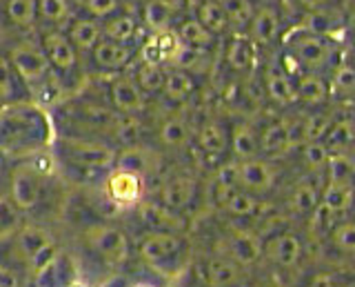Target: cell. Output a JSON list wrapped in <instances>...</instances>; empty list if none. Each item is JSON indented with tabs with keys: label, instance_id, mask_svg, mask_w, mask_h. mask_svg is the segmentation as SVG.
<instances>
[{
	"label": "cell",
	"instance_id": "cell-17",
	"mask_svg": "<svg viewBox=\"0 0 355 287\" xmlns=\"http://www.w3.org/2000/svg\"><path fill=\"white\" fill-rule=\"evenodd\" d=\"M227 259L238 263L240 268H249L260 259V240L251 231H233L227 238Z\"/></svg>",
	"mask_w": 355,
	"mask_h": 287
},
{
	"label": "cell",
	"instance_id": "cell-43",
	"mask_svg": "<svg viewBox=\"0 0 355 287\" xmlns=\"http://www.w3.org/2000/svg\"><path fill=\"white\" fill-rule=\"evenodd\" d=\"M222 9L229 18V25L236 27H249L255 16V7L251 0H220Z\"/></svg>",
	"mask_w": 355,
	"mask_h": 287
},
{
	"label": "cell",
	"instance_id": "cell-25",
	"mask_svg": "<svg viewBox=\"0 0 355 287\" xmlns=\"http://www.w3.org/2000/svg\"><path fill=\"white\" fill-rule=\"evenodd\" d=\"M198 145L209 156H222L229 147V134L218 120H207L198 131Z\"/></svg>",
	"mask_w": 355,
	"mask_h": 287
},
{
	"label": "cell",
	"instance_id": "cell-35",
	"mask_svg": "<svg viewBox=\"0 0 355 287\" xmlns=\"http://www.w3.org/2000/svg\"><path fill=\"white\" fill-rule=\"evenodd\" d=\"M353 198H355V192L351 185H333L329 183L324 194H322V203L329 212L333 214H340V212H347L353 205Z\"/></svg>",
	"mask_w": 355,
	"mask_h": 287
},
{
	"label": "cell",
	"instance_id": "cell-54",
	"mask_svg": "<svg viewBox=\"0 0 355 287\" xmlns=\"http://www.w3.org/2000/svg\"><path fill=\"white\" fill-rule=\"evenodd\" d=\"M309 287H336V279L331 272H318Z\"/></svg>",
	"mask_w": 355,
	"mask_h": 287
},
{
	"label": "cell",
	"instance_id": "cell-58",
	"mask_svg": "<svg viewBox=\"0 0 355 287\" xmlns=\"http://www.w3.org/2000/svg\"><path fill=\"white\" fill-rule=\"evenodd\" d=\"M258 287H284L282 283H275V281H269V283H260Z\"/></svg>",
	"mask_w": 355,
	"mask_h": 287
},
{
	"label": "cell",
	"instance_id": "cell-27",
	"mask_svg": "<svg viewBox=\"0 0 355 287\" xmlns=\"http://www.w3.org/2000/svg\"><path fill=\"white\" fill-rule=\"evenodd\" d=\"M136 34H138V23L129 14H116L103 25V38L120 42V45H131Z\"/></svg>",
	"mask_w": 355,
	"mask_h": 287
},
{
	"label": "cell",
	"instance_id": "cell-6",
	"mask_svg": "<svg viewBox=\"0 0 355 287\" xmlns=\"http://www.w3.org/2000/svg\"><path fill=\"white\" fill-rule=\"evenodd\" d=\"M42 198V176L29 165H18L9 176V201L18 212H31L40 205Z\"/></svg>",
	"mask_w": 355,
	"mask_h": 287
},
{
	"label": "cell",
	"instance_id": "cell-30",
	"mask_svg": "<svg viewBox=\"0 0 355 287\" xmlns=\"http://www.w3.org/2000/svg\"><path fill=\"white\" fill-rule=\"evenodd\" d=\"M225 58H227L231 69H236V72H249L253 67V60H255V51H253L251 38H244V36L231 38L229 45H227Z\"/></svg>",
	"mask_w": 355,
	"mask_h": 287
},
{
	"label": "cell",
	"instance_id": "cell-11",
	"mask_svg": "<svg viewBox=\"0 0 355 287\" xmlns=\"http://www.w3.org/2000/svg\"><path fill=\"white\" fill-rule=\"evenodd\" d=\"M40 47L55 74H71L78 67V49L62 31H47L40 40Z\"/></svg>",
	"mask_w": 355,
	"mask_h": 287
},
{
	"label": "cell",
	"instance_id": "cell-20",
	"mask_svg": "<svg viewBox=\"0 0 355 287\" xmlns=\"http://www.w3.org/2000/svg\"><path fill=\"white\" fill-rule=\"evenodd\" d=\"M29 101V90L18 79L7 56H0V107Z\"/></svg>",
	"mask_w": 355,
	"mask_h": 287
},
{
	"label": "cell",
	"instance_id": "cell-5",
	"mask_svg": "<svg viewBox=\"0 0 355 287\" xmlns=\"http://www.w3.org/2000/svg\"><path fill=\"white\" fill-rule=\"evenodd\" d=\"M87 247L96 252L100 259L109 265H122L129 261V236L125 234V229H120L116 225L109 223H96L89 225L83 234Z\"/></svg>",
	"mask_w": 355,
	"mask_h": 287
},
{
	"label": "cell",
	"instance_id": "cell-51",
	"mask_svg": "<svg viewBox=\"0 0 355 287\" xmlns=\"http://www.w3.org/2000/svg\"><path fill=\"white\" fill-rule=\"evenodd\" d=\"M329 158H331V154H329L327 145L322 140L306 142V145H304V161H306L309 167H313V170L324 167V165L329 163Z\"/></svg>",
	"mask_w": 355,
	"mask_h": 287
},
{
	"label": "cell",
	"instance_id": "cell-46",
	"mask_svg": "<svg viewBox=\"0 0 355 287\" xmlns=\"http://www.w3.org/2000/svg\"><path fill=\"white\" fill-rule=\"evenodd\" d=\"M38 16L47 23H62L69 18V3L67 0H38Z\"/></svg>",
	"mask_w": 355,
	"mask_h": 287
},
{
	"label": "cell",
	"instance_id": "cell-47",
	"mask_svg": "<svg viewBox=\"0 0 355 287\" xmlns=\"http://www.w3.org/2000/svg\"><path fill=\"white\" fill-rule=\"evenodd\" d=\"M331 116L329 114H311L309 118H304V131H306V142H318L322 140L331 129Z\"/></svg>",
	"mask_w": 355,
	"mask_h": 287
},
{
	"label": "cell",
	"instance_id": "cell-50",
	"mask_svg": "<svg viewBox=\"0 0 355 287\" xmlns=\"http://www.w3.org/2000/svg\"><path fill=\"white\" fill-rule=\"evenodd\" d=\"M349 140H351V125L349 123H336V125H331L329 134L324 136V145L329 151L342 149V147L349 145Z\"/></svg>",
	"mask_w": 355,
	"mask_h": 287
},
{
	"label": "cell",
	"instance_id": "cell-24",
	"mask_svg": "<svg viewBox=\"0 0 355 287\" xmlns=\"http://www.w3.org/2000/svg\"><path fill=\"white\" fill-rule=\"evenodd\" d=\"M69 40L78 51H94V47L103 40V25L94 18H78L69 27Z\"/></svg>",
	"mask_w": 355,
	"mask_h": 287
},
{
	"label": "cell",
	"instance_id": "cell-55",
	"mask_svg": "<svg viewBox=\"0 0 355 287\" xmlns=\"http://www.w3.org/2000/svg\"><path fill=\"white\" fill-rule=\"evenodd\" d=\"M155 3H160L164 9H169L173 16L184 12V7H187V0H155Z\"/></svg>",
	"mask_w": 355,
	"mask_h": 287
},
{
	"label": "cell",
	"instance_id": "cell-60",
	"mask_svg": "<svg viewBox=\"0 0 355 287\" xmlns=\"http://www.w3.org/2000/svg\"><path fill=\"white\" fill-rule=\"evenodd\" d=\"M344 287H355V281H351V283H347V285H344Z\"/></svg>",
	"mask_w": 355,
	"mask_h": 287
},
{
	"label": "cell",
	"instance_id": "cell-53",
	"mask_svg": "<svg viewBox=\"0 0 355 287\" xmlns=\"http://www.w3.org/2000/svg\"><path fill=\"white\" fill-rule=\"evenodd\" d=\"M286 134H288V147L302 145V142H306L304 120H293L291 125H286Z\"/></svg>",
	"mask_w": 355,
	"mask_h": 287
},
{
	"label": "cell",
	"instance_id": "cell-33",
	"mask_svg": "<svg viewBox=\"0 0 355 287\" xmlns=\"http://www.w3.org/2000/svg\"><path fill=\"white\" fill-rule=\"evenodd\" d=\"M340 25H342V16L336 9L324 7V9H318V12H309L302 29L315 36H327V34H333Z\"/></svg>",
	"mask_w": 355,
	"mask_h": 287
},
{
	"label": "cell",
	"instance_id": "cell-1",
	"mask_svg": "<svg viewBox=\"0 0 355 287\" xmlns=\"http://www.w3.org/2000/svg\"><path fill=\"white\" fill-rule=\"evenodd\" d=\"M55 142V129L42 105L25 101L0 107V154L31 158Z\"/></svg>",
	"mask_w": 355,
	"mask_h": 287
},
{
	"label": "cell",
	"instance_id": "cell-42",
	"mask_svg": "<svg viewBox=\"0 0 355 287\" xmlns=\"http://www.w3.org/2000/svg\"><path fill=\"white\" fill-rule=\"evenodd\" d=\"M260 149L266 154H282L288 149V134H286V123H271L264 127L260 136Z\"/></svg>",
	"mask_w": 355,
	"mask_h": 287
},
{
	"label": "cell",
	"instance_id": "cell-23",
	"mask_svg": "<svg viewBox=\"0 0 355 287\" xmlns=\"http://www.w3.org/2000/svg\"><path fill=\"white\" fill-rule=\"evenodd\" d=\"M116 170H125L131 174H138L144 179V174L151 172L155 167V156L147 149V147H140V145H133V147H122L116 154Z\"/></svg>",
	"mask_w": 355,
	"mask_h": 287
},
{
	"label": "cell",
	"instance_id": "cell-56",
	"mask_svg": "<svg viewBox=\"0 0 355 287\" xmlns=\"http://www.w3.org/2000/svg\"><path fill=\"white\" fill-rule=\"evenodd\" d=\"M0 287H18V279L14 272L0 268Z\"/></svg>",
	"mask_w": 355,
	"mask_h": 287
},
{
	"label": "cell",
	"instance_id": "cell-38",
	"mask_svg": "<svg viewBox=\"0 0 355 287\" xmlns=\"http://www.w3.org/2000/svg\"><path fill=\"white\" fill-rule=\"evenodd\" d=\"M164 79H166V72L162 67H158V65H144V63L136 69V76H133V81L138 83V87L144 94L162 92Z\"/></svg>",
	"mask_w": 355,
	"mask_h": 287
},
{
	"label": "cell",
	"instance_id": "cell-49",
	"mask_svg": "<svg viewBox=\"0 0 355 287\" xmlns=\"http://www.w3.org/2000/svg\"><path fill=\"white\" fill-rule=\"evenodd\" d=\"M333 245L347 254H355V223H342L333 229Z\"/></svg>",
	"mask_w": 355,
	"mask_h": 287
},
{
	"label": "cell",
	"instance_id": "cell-34",
	"mask_svg": "<svg viewBox=\"0 0 355 287\" xmlns=\"http://www.w3.org/2000/svg\"><path fill=\"white\" fill-rule=\"evenodd\" d=\"M5 14L9 23L18 29H29L36 23L38 14V0H7L5 3Z\"/></svg>",
	"mask_w": 355,
	"mask_h": 287
},
{
	"label": "cell",
	"instance_id": "cell-10",
	"mask_svg": "<svg viewBox=\"0 0 355 287\" xmlns=\"http://www.w3.org/2000/svg\"><path fill=\"white\" fill-rule=\"evenodd\" d=\"M138 218L149 231H171V234H182L187 229V220L180 212L164 207L158 201H140L138 203Z\"/></svg>",
	"mask_w": 355,
	"mask_h": 287
},
{
	"label": "cell",
	"instance_id": "cell-41",
	"mask_svg": "<svg viewBox=\"0 0 355 287\" xmlns=\"http://www.w3.org/2000/svg\"><path fill=\"white\" fill-rule=\"evenodd\" d=\"M111 134H114V138L120 142L122 147L138 145L140 134H142V125H140L138 116H120L118 123L114 125V129H111Z\"/></svg>",
	"mask_w": 355,
	"mask_h": 287
},
{
	"label": "cell",
	"instance_id": "cell-8",
	"mask_svg": "<svg viewBox=\"0 0 355 287\" xmlns=\"http://www.w3.org/2000/svg\"><path fill=\"white\" fill-rule=\"evenodd\" d=\"M184 247V238L180 234H171V231H149L144 234L138 254L144 263L149 265H160L166 261H173Z\"/></svg>",
	"mask_w": 355,
	"mask_h": 287
},
{
	"label": "cell",
	"instance_id": "cell-48",
	"mask_svg": "<svg viewBox=\"0 0 355 287\" xmlns=\"http://www.w3.org/2000/svg\"><path fill=\"white\" fill-rule=\"evenodd\" d=\"M120 3L118 0H83V9L87 12L89 18L94 20H109L111 16L118 14Z\"/></svg>",
	"mask_w": 355,
	"mask_h": 287
},
{
	"label": "cell",
	"instance_id": "cell-31",
	"mask_svg": "<svg viewBox=\"0 0 355 287\" xmlns=\"http://www.w3.org/2000/svg\"><path fill=\"white\" fill-rule=\"evenodd\" d=\"M175 34H178V38H180L182 45L200 49V51L211 47V45H214V40H216V36L211 34L209 29H205L202 25L198 23V18H187V20H182Z\"/></svg>",
	"mask_w": 355,
	"mask_h": 287
},
{
	"label": "cell",
	"instance_id": "cell-18",
	"mask_svg": "<svg viewBox=\"0 0 355 287\" xmlns=\"http://www.w3.org/2000/svg\"><path fill=\"white\" fill-rule=\"evenodd\" d=\"M249 31L251 42H255V45H271L277 31H280V14H277V9L271 5H264L262 9H258L249 25Z\"/></svg>",
	"mask_w": 355,
	"mask_h": 287
},
{
	"label": "cell",
	"instance_id": "cell-36",
	"mask_svg": "<svg viewBox=\"0 0 355 287\" xmlns=\"http://www.w3.org/2000/svg\"><path fill=\"white\" fill-rule=\"evenodd\" d=\"M327 83L324 79H320L318 74H304L297 79V85H295V96L300 98V101L304 103H322L327 98Z\"/></svg>",
	"mask_w": 355,
	"mask_h": 287
},
{
	"label": "cell",
	"instance_id": "cell-45",
	"mask_svg": "<svg viewBox=\"0 0 355 287\" xmlns=\"http://www.w3.org/2000/svg\"><path fill=\"white\" fill-rule=\"evenodd\" d=\"M225 209L231 214V216H238V218H247V216H253V214H258V209H260V201L255 198L253 194L249 192H242L238 190L236 194H233Z\"/></svg>",
	"mask_w": 355,
	"mask_h": 287
},
{
	"label": "cell",
	"instance_id": "cell-28",
	"mask_svg": "<svg viewBox=\"0 0 355 287\" xmlns=\"http://www.w3.org/2000/svg\"><path fill=\"white\" fill-rule=\"evenodd\" d=\"M231 149L233 154L242 161H251L255 154L260 149V138L255 136V131L251 125L247 123H238L233 125V131H231Z\"/></svg>",
	"mask_w": 355,
	"mask_h": 287
},
{
	"label": "cell",
	"instance_id": "cell-29",
	"mask_svg": "<svg viewBox=\"0 0 355 287\" xmlns=\"http://www.w3.org/2000/svg\"><path fill=\"white\" fill-rule=\"evenodd\" d=\"M193 90H196L193 76L189 72H182V69H173V72L166 74L162 94H164L166 101H171V103H184L187 98L193 94Z\"/></svg>",
	"mask_w": 355,
	"mask_h": 287
},
{
	"label": "cell",
	"instance_id": "cell-22",
	"mask_svg": "<svg viewBox=\"0 0 355 287\" xmlns=\"http://www.w3.org/2000/svg\"><path fill=\"white\" fill-rule=\"evenodd\" d=\"M36 287H71L73 285V261L60 249L51 265L36 281Z\"/></svg>",
	"mask_w": 355,
	"mask_h": 287
},
{
	"label": "cell",
	"instance_id": "cell-21",
	"mask_svg": "<svg viewBox=\"0 0 355 287\" xmlns=\"http://www.w3.org/2000/svg\"><path fill=\"white\" fill-rule=\"evenodd\" d=\"M205 281L209 287H236L240 281V265L227 256H211L205 265Z\"/></svg>",
	"mask_w": 355,
	"mask_h": 287
},
{
	"label": "cell",
	"instance_id": "cell-9",
	"mask_svg": "<svg viewBox=\"0 0 355 287\" xmlns=\"http://www.w3.org/2000/svg\"><path fill=\"white\" fill-rule=\"evenodd\" d=\"M109 98L111 105H114V112L120 116H138L147 105V94L140 90L133 76H118V79L111 81Z\"/></svg>",
	"mask_w": 355,
	"mask_h": 287
},
{
	"label": "cell",
	"instance_id": "cell-13",
	"mask_svg": "<svg viewBox=\"0 0 355 287\" xmlns=\"http://www.w3.org/2000/svg\"><path fill=\"white\" fill-rule=\"evenodd\" d=\"M236 183L242 192L249 194H264L269 192L273 183H275V172L269 163L251 158V161H242L238 163V174H236Z\"/></svg>",
	"mask_w": 355,
	"mask_h": 287
},
{
	"label": "cell",
	"instance_id": "cell-37",
	"mask_svg": "<svg viewBox=\"0 0 355 287\" xmlns=\"http://www.w3.org/2000/svg\"><path fill=\"white\" fill-rule=\"evenodd\" d=\"M173 18L175 16L169 12V9H164L160 3H155V0H147V3H144L142 20H144V25H147L153 31V34H162V31H169Z\"/></svg>",
	"mask_w": 355,
	"mask_h": 287
},
{
	"label": "cell",
	"instance_id": "cell-40",
	"mask_svg": "<svg viewBox=\"0 0 355 287\" xmlns=\"http://www.w3.org/2000/svg\"><path fill=\"white\" fill-rule=\"evenodd\" d=\"M288 205H291V209L297 214H313L315 207L320 205V194L311 183H300L293 190Z\"/></svg>",
	"mask_w": 355,
	"mask_h": 287
},
{
	"label": "cell",
	"instance_id": "cell-12",
	"mask_svg": "<svg viewBox=\"0 0 355 287\" xmlns=\"http://www.w3.org/2000/svg\"><path fill=\"white\" fill-rule=\"evenodd\" d=\"M293 58L302 65L306 69H320L331 60L333 56V49H331V42L324 36H315V34H309V31H302V36H297L293 40Z\"/></svg>",
	"mask_w": 355,
	"mask_h": 287
},
{
	"label": "cell",
	"instance_id": "cell-14",
	"mask_svg": "<svg viewBox=\"0 0 355 287\" xmlns=\"http://www.w3.org/2000/svg\"><path fill=\"white\" fill-rule=\"evenodd\" d=\"M69 114L76 123H80L83 127L89 129H105L111 131L114 125L118 123L120 114H116L111 107L98 105V103H89V101H80V103H69Z\"/></svg>",
	"mask_w": 355,
	"mask_h": 287
},
{
	"label": "cell",
	"instance_id": "cell-52",
	"mask_svg": "<svg viewBox=\"0 0 355 287\" xmlns=\"http://www.w3.org/2000/svg\"><path fill=\"white\" fill-rule=\"evenodd\" d=\"M333 85H336L338 90L344 94L355 90V69L351 67V65H342V67L336 69V74H333Z\"/></svg>",
	"mask_w": 355,
	"mask_h": 287
},
{
	"label": "cell",
	"instance_id": "cell-26",
	"mask_svg": "<svg viewBox=\"0 0 355 287\" xmlns=\"http://www.w3.org/2000/svg\"><path fill=\"white\" fill-rule=\"evenodd\" d=\"M264 85H266V94H269L275 103L291 105L293 101H297L291 79H288V74L282 67H277V65H273V67H269V72H266Z\"/></svg>",
	"mask_w": 355,
	"mask_h": 287
},
{
	"label": "cell",
	"instance_id": "cell-3",
	"mask_svg": "<svg viewBox=\"0 0 355 287\" xmlns=\"http://www.w3.org/2000/svg\"><path fill=\"white\" fill-rule=\"evenodd\" d=\"M58 147L60 156L73 165V167L89 170V172H100V170H114L116 165V149L105 145V142L89 140V138H69L62 136L53 142Z\"/></svg>",
	"mask_w": 355,
	"mask_h": 287
},
{
	"label": "cell",
	"instance_id": "cell-57",
	"mask_svg": "<svg viewBox=\"0 0 355 287\" xmlns=\"http://www.w3.org/2000/svg\"><path fill=\"white\" fill-rule=\"evenodd\" d=\"M297 5H302L309 12H318V9H324L329 0H295Z\"/></svg>",
	"mask_w": 355,
	"mask_h": 287
},
{
	"label": "cell",
	"instance_id": "cell-4",
	"mask_svg": "<svg viewBox=\"0 0 355 287\" xmlns=\"http://www.w3.org/2000/svg\"><path fill=\"white\" fill-rule=\"evenodd\" d=\"M5 56L11 63L14 72L18 74V79L25 83L29 94H36L40 87L55 74L51 69L47 56H44L42 47L33 45V42H27V40L16 42V45L9 47Z\"/></svg>",
	"mask_w": 355,
	"mask_h": 287
},
{
	"label": "cell",
	"instance_id": "cell-32",
	"mask_svg": "<svg viewBox=\"0 0 355 287\" xmlns=\"http://www.w3.org/2000/svg\"><path fill=\"white\" fill-rule=\"evenodd\" d=\"M198 23L205 29H209L214 36L229 29V18L225 14V9H222L220 0H202L198 5Z\"/></svg>",
	"mask_w": 355,
	"mask_h": 287
},
{
	"label": "cell",
	"instance_id": "cell-2",
	"mask_svg": "<svg viewBox=\"0 0 355 287\" xmlns=\"http://www.w3.org/2000/svg\"><path fill=\"white\" fill-rule=\"evenodd\" d=\"M11 249H14V256L27 268L33 281L49 268L55 254L60 252L51 231L36 223H27L16 229L14 240H11Z\"/></svg>",
	"mask_w": 355,
	"mask_h": 287
},
{
	"label": "cell",
	"instance_id": "cell-19",
	"mask_svg": "<svg viewBox=\"0 0 355 287\" xmlns=\"http://www.w3.org/2000/svg\"><path fill=\"white\" fill-rule=\"evenodd\" d=\"M300 256H302V240H300L295 234H291V231L277 234L269 243V259L284 270L295 268Z\"/></svg>",
	"mask_w": 355,
	"mask_h": 287
},
{
	"label": "cell",
	"instance_id": "cell-44",
	"mask_svg": "<svg viewBox=\"0 0 355 287\" xmlns=\"http://www.w3.org/2000/svg\"><path fill=\"white\" fill-rule=\"evenodd\" d=\"M160 140L162 145L166 147H182L184 142L189 140V127L182 118L178 116H171L166 118L162 127H160Z\"/></svg>",
	"mask_w": 355,
	"mask_h": 287
},
{
	"label": "cell",
	"instance_id": "cell-16",
	"mask_svg": "<svg viewBox=\"0 0 355 287\" xmlns=\"http://www.w3.org/2000/svg\"><path fill=\"white\" fill-rule=\"evenodd\" d=\"M198 192V183L191 176H175V179L166 181L160 192V203L164 207L173 209V212H182L193 203Z\"/></svg>",
	"mask_w": 355,
	"mask_h": 287
},
{
	"label": "cell",
	"instance_id": "cell-15",
	"mask_svg": "<svg viewBox=\"0 0 355 287\" xmlns=\"http://www.w3.org/2000/svg\"><path fill=\"white\" fill-rule=\"evenodd\" d=\"M133 54H136V49H133L131 45H120V42L103 38L94 47L92 58H94L98 69H103V72H120V69H125L127 65L131 63Z\"/></svg>",
	"mask_w": 355,
	"mask_h": 287
},
{
	"label": "cell",
	"instance_id": "cell-7",
	"mask_svg": "<svg viewBox=\"0 0 355 287\" xmlns=\"http://www.w3.org/2000/svg\"><path fill=\"white\" fill-rule=\"evenodd\" d=\"M105 192L111 203L120 207H138L144 194V179L125 170H111L105 181Z\"/></svg>",
	"mask_w": 355,
	"mask_h": 287
},
{
	"label": "cell",
	"instance_id": "cell-59",
	"mask_svg": "<svg viewBox=\"0 0 355 287\" xmlns=\"http://www.w3.org/2000/svg\"><path fill=\"white\" fill-rule=\"evenodd\" d=\"M131 287H155V285H151V283H133Z\"/></svg>",
	"mask_w": 355,
	"mask_h": 287
},
{
	"label": "cell",
	"instance_id": "cell-39",
	"mask_svg": "<svg viewBox=\"0 0 355 287\" xmlns=\"http://www.w3.org/2000/svg\"><path fill=\"white\" fill-rule=\"evenodd\" d=\"M329 183L333 185H351L355 181V163L347 154H333L329 158Z\"/></svg>",
	"mask_w": 355,
	"mask_h": 287
}]
</instances>
